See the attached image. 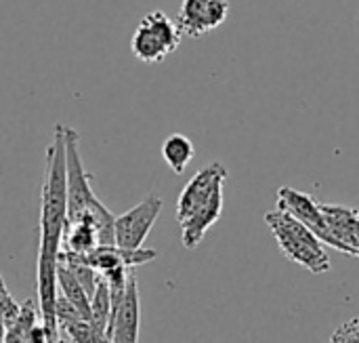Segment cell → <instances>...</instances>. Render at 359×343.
Here are the masks:
<instances>
[{"instance_id":"cell-1","label":"cell","mask_w":359,"mask_h":343,"mask_svg":"<svg viewBox=\"0 0 359 343\" xmlns=\"http://www.w3.org/2000/svg\"><path fill=\"white\" fill-rule=\"evenodd\" d=\"M67 228V169L63 124L55 127L53 143L46 148V167L40 200V247H38V306L46 343H61L57 325V268Z\"/></svg>"},{"instance_id":"cell-2","label":"cell","mask_w":359,"mask_h":343,"mask_svg":"<svg viewBox=\"0 0 359 343\" xmlns=\"http://www.w3.org/2000/svg\"><path fill=\"white\" fill-rule=\"evenodd\" d=\"M225 181L227 169L221 162H212L200 169L183 188L177 200V221L185 249H196L204 234L221 219Z\"/></svg>"},{"instance_id":"cell-3","label":"cell","mask_w":359,"mask_h":343,"mask_svg":"<svg viewBox=\"0 0 359 343\" xmlns=\"http://www.w3.org/2000/svg\"><path fill=\"white\" fill-rule=\"evenodd\" d=\"M265 221L280 247V251L294 264L303 266L313 274H326L330 270V259L324 249V242L305 228L292 215L276 209L265 215Z\"/></svg>"},{"instance_id":"cell-4","label":"cell","mask_w":359,"mask_h":343,"mask_svg":"<svg viewBox=\"0 0 359 343\" xmlns=\"http://www.w3.org/2000/svg\"><path fill=\"white\" fill-rule=\"evenodd\" d=\"M181 44V30L177 21H172L162 11L147 13L133 38H130V51L133 55L143 63H158L166 59L170 53H175Z\"/></svg>"},{"instance_id":"cell-5","label":"cell","mask_w":359,"mask_h":343,"mask_svg":"<svg viewBox=\"0 0 359 343\" xmlns=\"http://www.w3.org/2000/svg\"><path fill=\"white\" fill-rule=\"evenodd\" d=\"M65 133V169H67V224H76L97 202L90 188V175L84 169L80 154V135L72 127H63Z\"/></svg>"},{"instance_id":"cell-6","label":"cell","mask_w":359,"mask_h":343,"mask_svg":"<svg viewBox=\"0 0 359 343\" xmlns=\"http://www.w3.org/2000/svg\"><path fill=\"white\" fill-rule=\"evenodd\" d=\"M160 211H162V198L158 194H149L130 211L116 217V226H114L116 247L126 249V251L141 249L156 219L160 217Z\"/></svg>"},{"instance_id":"cell-7","label":"cell","mask_w":359,"mask_h":343,"mask_svg":"<svg viewBox=\"0 0 359 343\" xmlns=\"http://www.w3.org/2000/svg\"><path fill=\"white\" fill-rule=\"evenodd\" d=\"M280 211L292 215L294 219H299L305 228H309L324 245L332 247L339 251V242L334 240L330 228H328V221L324 217V211H322V202L313 200L309 194L305 192H299L294 188H280L278 190V207Z\"/></svg>"},{"instance_id":"cell-8","label":"cell","mask_w":359,"mask_h":343,"mask_svg":"<svg viewBox=\"0 0 359 343\" xmlns=\"http://www.w3.org/2000/svg\"><path fill=\"white\" fill-rule=\"evenodd\" d=\"M229 13V0H183L177 25L181 34L200 38L210 30H217Z\"/></svg>"},{"instance_id":"cell-9","label":"cell","mask_w":359,"mask_h":343,"mask_svg":"<svg viewBox=\"0 0 359 343\" xmlns=\"http://www.w3.org/2000/svg\"><path fill=\"white\" fill-rule=\"evenodd\" d=\"M139 323H141L139 283L137 276L130 272L124 297L118 304V308L111 310V318L107 327L109 343H139Z\"/></svg>"},{"instance_id":"cell-10","label":"cell","mask_w":359,"mask_h":343,"mask_svg":"<svg viewBox=\"0 0 359 343\" xmlns=\"http://www.w3.org/2000/svg\"><path fill=\"white\" fill-rule=\"evenodd\" d=\"M57 325L61 331V343H109L107 335L90 321H84L63 295L57 297Z\"/></svg>"},{"instance_id":"cell-11","label":"cell","mask_w":359,"mask_h":343,"mask_svg":"<svg viewBox=\"0 0 359 343\" xmlns=\"http://www.w3.org/2000/svg\"><path fill=\"white\" fill-rule=\"evenodd\" d=\"M4 343H46V333L40 323L38 299H25L19 316L6 327Z\"/></svg>"},{"instance_id":"cell-12","label":"cell","mask_w":359,"mask_h":343,"mask_svg":"<svg viewBox=\"0 0 359 343\" xmlns=\"http://www.w3.org/2000/svg\"><path fill=\"white\" fill-rule=\"evenodd\" d=\"M57 289H59V295H63L78 312L84 321H90L93 323V314H90V297L88 293L84 291V287L80 285V280L74 276V272L63 264L59 261V268H57Z\"/></svg>"},{"instance_id":"cell-13","label":"cell","mask_w":359,"mask_h":343,"mask_svg":"<svg viewBox=\"0 0 359 343\" xmlns=\"http://www.w3.org/2000/svg\"><path fill=\"white\" fill-rule=\"evenodd\" d=\"M99 247V236L97 230L90 221H76V224H67L65 234H63V249L69 255L76 257H86L88 253H93Z\"/></svg>"},{"instance_id":"cell-14","label":"cell","mask_w":359,"mask_h":343,"mask_svg":"<svg viewBox=\"0 0 359 343\" xmlns=\"http://www.w3.org/2000/svg\"><path fill=\"white\" fill-rule=\"evenodd\" d=\"M194 156H196V148H194L191 139L181 133L166 137L162 143V158L170 167V171H175L177 175H181L187 169V164L191 162Z\"/></svg>"},{"instance_id":"cell-15","label":"cell","mask_w":359,"mask_h":343,"mask_svg":"<svg viewBox=\"0 0 359 343\" xmlns=\"http://www.w3.org/2000/svg\"><path fill=\"white\" fill-rule=\"evenodd\" d=\"M90 314H93V325L107 335V327H109V318H111V295H109L107 283L101 276H99L97 289L90 297Z\"/></svg>"},{"instance_id":"cell-16","label":"cell","mask_w":359,"mask_h":343,"mask_svg":"<svg viewBox=\"0 0 359 343\" xmlns=\"http://www.w3.org/2000/svg\"><path fill=\"white\" fill-rule=\"evenodd\" d=\"M0 310H2V314H4V318H6V327L19 316V312H21V306L13 299V295L8 293V289H6V285H4V280H2V274H0Z\"/></svg>"},{"instance_id":"cell-17","label":"cell","mask_w":359,"mask_h":343,"mask_svg":"<svg viewBox=\"0 0 359 343\" xmlns=\"http://www.w3.org/2000/svg\"><path fill=\"white\" fill-rule=\"evenodd\" d=\"M328 343H359V316L343 323Z\"/></svg>"},{"instance_id":"cell-18","label":"cell","mask_w":359,"mask_h":343,"mask_svg":"<svg viewBox=\"0 0 359 343\" xmlns=\"http://www.w3.org/2000/svg\"><path fill=\"white\" fill-rule=\"evenodd\" d=\"M353 251H355V259H359V213L355 219V228H353Z\"/></svg>"},{"instance_id":"cell-19","label":"cell","mask_w":359,"mask_h":343,"mask_svg":"<svg viewBox=\"0 0 359 343\" xmlns=\"http://www.w3.org/2000/svg\"><path fill=\"white\" fill-rule=\"evenodd\" d=\"M4 337H6V318L0 310V343H4Z\"/></svg>"}]
</instances>
